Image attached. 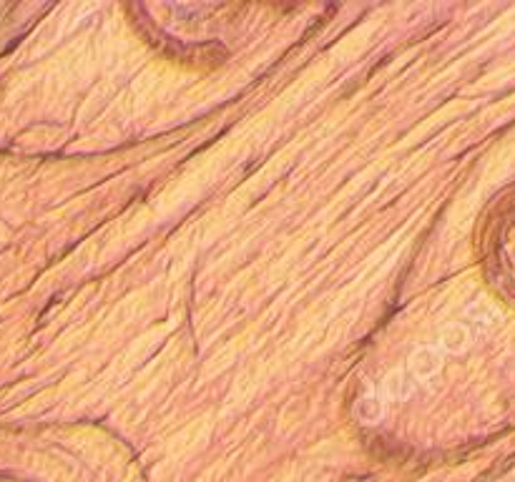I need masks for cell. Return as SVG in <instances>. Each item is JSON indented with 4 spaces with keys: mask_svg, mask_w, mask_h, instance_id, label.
I'll list each match as a JSON object with an SVG mask.
<instances>
[{
    "mask_svg": "<svg viewBox=\"0 0 515 482\" xmlns=\"http://www.w3.org/2000/svg\"><path fill=\"white\" fill-rule=\"evenodd\" d=\"M437 367H440V354L432 347H423V350L412 352V357H410L412 377H430Z\"/></svg>",
    "mask_w": 515,
    "mask_h": 482,
    "instance_id": "cell-2",
    "label": "cell"
},
{
    "mask_svg": "<svg viewBox=\"0 0 515 482\" xmlns=\"http://www.w3.org/2000/svg\"><path fill=\"white\" fill-rule=\"evenodd\" d=\"M385 392H387V397L390 399H405V397L412 392V382H410L405 375H390L387 377V382H385Z\"/></svg>",
    "mask_w": 515,
    "mask_h": 482,
    "instance_id": "cell-3",
    "label": "cell"
},
{
    "mask_svg": "<svg viewBox=\"0 0 515 482\" xmlns=\"http://www.w3.org/2000/svg\"><path fill=\"white\" fill-rule=\"evenodd\" d=\"M462 342H465V332L457 329V327H450V329L443 332V344L448 350H462Z\"/></svg>",
    "mask_w": 515,
    "mask_h": 482,
    "instance_id": "cell-4",
    "label": "cell"
},
{
    "mask_svg": "<svg viewBox=\"0 0 515 482\" xmlns=\"http://www.w3.org/2000/svg\"><path fill=\"white\" fill-rule=\"evenodd\" d=\"M355 415L360 422H367V424L380 422L385 415L382 397L377 395V392H364V395H360L355 402Z\"/></svg>",
    "mask_w": 515,
    "mask_h": 482,
    "instance_id": "cell-1",
    "label": "cell"
}]
</instances>
